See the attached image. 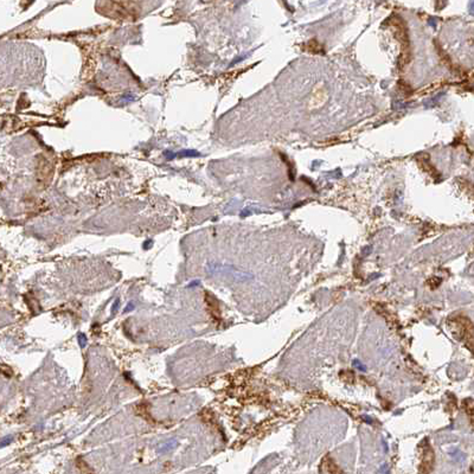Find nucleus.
I'll list each match as a JSON object with an SVG mask.
<instances>
[{
    "mask_svg": "<svg viewBox=\"0 0 474 474\" xmlns=\"http://www.w3.org/2000/svg\"><path fill=\"white\" fill-rule=\"evenodd\" d=\"M459 326L458 333L460 335V338L463 339L467 344H468V348L474 351V328L473 325L470 324V321L468 319L465 318H458V320L455 321Z\"/></svg>",
    "mask_w": 474,
    "mask_h": 474,
    "instance_id": "f257e3e1",
    "label": "nucleus"
},
{
    "mask_svg": "<svg viewBox=\"0 0 474 474\" xmlns=\"http://www.w3.org/2000/svg\"><path fill=\"white\" fill-rule=\"evenodd\" d=\"M205 299H207V304L208 307H209L211 315L216 319L220 318V308H218V302L216 299H215V297H213L209 292H207V293H205Z\"/></svg>",
    "mask_w": 474,
    "mask_h": 474,
    "instance_id": "f03ea898",
    "label": "nucleus"
},
{
    "mask_svg": "<svg viewBox=\"0 0 474 474\" xmlns=\"http://www.w3.org/2000/svg\"><path fill=\"white\" fill-rule=\"evenodd\" d=\"M79 341H80V345H81V348H83V346L86 345V343H87V337H86V334H83V333H80L79 334Z\"/></svg>",
    "mask_w": 474,
    "mask_h": 474,
    "instance_id": "7ed1b4c3",
    "label": "nucleus"
},
{
    "mask_svg": "<svg viewBox=\"0 0 474 474\" xmlns=\"http://www.w3.org/2000/svg\"><path fill=\"white\" fill-rule=\"evenodd\" d=\"M117 308H119V300H116V301H115V305L113 306V313H114V312L117 311Z\"/></svg>",
    "mask_w": 474,
    "mask_h": 474,
    "instance_id": "20e7f679",
    "label": "nucleus"
},
{
    "mask_svg": "<svg viewBox=\"0 0 474 474\" xmlns=\"http://www.w3.org/2000/svg\"><path fill=\"white\" fill-rule=\"evenodd\" d=\"M133 307H134V306H133L132 304H130V305L128 306V307H127V308H126V311H129V310H130V308H133Z\"/></svg>",
    "mask_w": 474,
    "mask_h": 474,
    "instance_id": "39448f33",
    "label": "nucleus"
}]
</instances>
